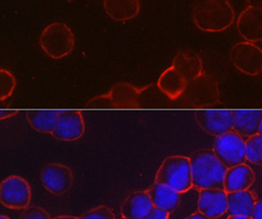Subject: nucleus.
Wrapping results in <instances>:
<instances>
[{
    "instance_id": "f257e3e1",
    "label": "nucleus",
    "mask_w": 262,
    "mask_h": 219,
    "mask_svg": "<svg viewBox=\"0 0 262 219\" xmlns=\"http://www.w3.org/2000/svg\"><path fill=\"white\" fill-rule=\"evenodd\" d=\"M235 17L229 0H199L193 6V22L203 32H223L234 23Z\"/></svg>"
},
{
    "instance_id": "f03ea898",
    "label": "nucleus",
    "mask_w": 262,
    "mask_h": 219,
    "mask_svg": "<svg viewBox=\"0 0 262 219\" xmlns=\"http://www.w3.org/2000/svg\"><path fill=\"white\" fill-rule=\"evenodd\" d=\"M191 159L193 188L196 190H224L227 167L214 151L205 150L193 155Z\"/></svg>"
},
{
    "instance_id": "7ed1b4c3",
    "label": "nucleus",
    "mask_w": 262,
    "mask_h": 219,
    "mask_svg": "<svg viewBox=\"0 0 262 219\" xmlns=\"http://www.w3.org/2000/svg\"><path fill=\"white\" fill-rule=\"evenodd\" d=\"M156 181L180 193L190 191L193 188L191 159L182 156L165 158L157 172Z\"/></svg>"
},
{
    "instance_id": "20e7f679",
    "label": "nucleus",
    "mask_w": 262,
    "mask_h": 219,
    "mask_svg": "<svg viewBox=\"0 0 262 219\" xmlns=\"http://www.w3.org/2000/svg\"><path fill=\"white\" fill-rule=\"evenodd\" d=\"M76 39L72 29L64 22H54L45 28L39 37V45L46 55L61 59L73 53Z\"/></svg>"
},
{
    "instance_id": "39448f33",
    "label": "nucleus",
    "mask_w": 262,
    "mask_h": 219,
    "mask_svg": "<svg viewBox=\"0 0 262 219\" xmlns=\"http://www.w3.org/2000/svg\"><path fill=\"white\" fill-rule=\"evenodd\" d=\"M220 97V89L215 79L203 73L188 82L185 92L178 101L187 108H203L217 104Z\"/></svg>"
},
{
    "instance_id": "423d86ee",
    "label": "nucleus",
    "mask_w": 262,
    "mask_h": 219,
    "mask_svg": "<svg viewBox=\"0 0 262 219\" xmlns=\"http://www.w3.org/2000/svg\"><path fill=\"white\" fill-rule=\"evenodd\" d=\"M213 151L227 168L246 162L245 140L235 130L215 137Z\"/></svg>"
},
{
    "instance_id": "0eeeda50",
    "label": "nucleus",
    "mask_w": 262,
    "mask_h": 219,
    "mask_svg": "<svg viewBox=\"0 0 262 219\" xmlns=\"http://www.w3.org/2000/svg\"><path fill=\"white\" fill-rule=\"evenodd\" d=\"M31 187L26 179L11 176L0 184V202L9 209H26L31 201Z\"/></svg>"
},
{
    "instance_id": "6e6552de",
    "label": "nucleus",
    "mask_w": 262,
    "mask_h": 219,
    "mask_svg": "<svg viewBox=\"0 0 262 219\" xmlns=\"http://www.w3.org/2000/svg\"><path fill=\"white\" fill-rule=\"evenodd\" d=\"M230 58L235 69L247 76H258L262 72V50L255 43L236 44L231 51Z\"/></svg>"
},
{
    "instance_id": "1a4fd4ad",
    "label": "nucleus",
    "mask_w": 262,
    "mask_h": 219,
    "mask_svg": "<svg viewBox=\"0 0 262 219\" xmlns=\"http://www.w3.org/2000/svg\"><path fill=\"white\" fill-rule=\"evenodd\" d=\"M44 188L55 195L69 192L74 184V174L69 167L59 163L46 165L40 172Z\"/></svg>"
},
{
    "instance_id": "9d476101",
    "label": "nucleus",
    "mask_w": 262,
    "mask_h": 219,
    "mask_svg": "<svg viewBox=\"0 0 262 219\" xmlns=\"http://www.w3.org/2000/svg\"><path fill=\"white\" fill-rule=\"evenodd\" d=\"M85 123L79 111H60L52 132L53 137L66 142L76 141L82 137Z\"/></svg>"
},
{
    "instance_id": "9b49d317",
    "label": "nucleus",
    "mask_w": 262,
    "mask_h": 219,
    "mask_svg": "<svg viewBox=\"0 0 262 219\" xmlns=\"http://www.w3.org/2000/svg\"><path fill=\"white\" fill-rule=\"evenodd\" d=\"M194 118L201 129L214 137L233 130V111L200 110L194 113Z\"/></svg>"
},
{
    "instance_id": "f8f14e48",
    "label": "nucleus",
    "mask_w": 262,
    "mask_h": 219,
    "mask_svg": "<svg viewBox=\"0 0 262 219\" xmlns=\"http://www.w3.org/2000/svg\"><path fill=\"white\" fill-rule=\"evenodd\" d=\"M227 192L224 190H200L199 212L211 219L221 218L227 212Z\"/></svg>"
},
{
    "instance_id": "ddd939ff",
    "label": "nucleus",
    "mask_w": 262,
    "mask_h": 219,
    "mask_svg": "<svg viewBox=\"0 0 262 219\" xmlns=\"http://www.w3.org/2000/svg\"><path fill=\"white\" fill-rule=\"evenodd\" d=\"M237 31L247 42L262 41V10L246 8L237 19Z\"/></svg>"
},
{
    "instance_id": "4468645a",
    "label": "nucleus",
    "mask_w": 262,
    "mask_h": 219,
    "mask_svg": "<svg viewBox=\"0 0 262 219\" xmlns=\"http://www.w3.org/2000/svg\"><path fill=\"white\" fill-rule=\"evenodd\" d=\"M255 174L248 165H236L228 168L224 178V191L229 192L249 190L255 183Z\"/></svg>"
},
{
    "instance_id": "2eb2a0df",
    "label": "nucleus",
    "mask_w": 262,
    "mask_h": 219,
    "mask_svg": "<svg viewBox=\"0 0 262 219\" xmlns=\"http://www.w3.org/2000/svg\"><path fill=\"white\" fill-rule=\"evenodd\" d=\"M152 199L148 191H138L131 193L121 205L122 217L143 219L154 209Z\"/></svg>"
},
{
    "instance_id": "dca6fc26",
    "label": "nucleus",
    "mask_w": 262,
    "mask_h": 219,
    "mask_svg": "<svg viewBox=\"0 0 262 219\" xmlns=\"http://www.w3.org/2000/svg\"><path fill=\"white\" fill-rule=\"evenodd\" d=\"M188 80L173 67L165 70L158 81V88L170 101H178L185 92Z\"/></svg>"
},
{
    "instance_id": "f3484780",
    "label": "nucleus",
    "mask_w": 262,
    "mask_h": 219,
    "mask_svg": "<svg viewBox=\"0 0 262 219\" xmlns=\"http://www.w3.org/2000/svg\"><path fill=\"white\" fill-rule=\"evenodd\" d=\"M262 111H233V130L247 140L258 133Z\"/></svg>"
},
{
    "instance_id": "a211bd4d",
    "label": "nucleus",
    "mask_w": 262,
    "mask_h": 219,
    "mask_svg": "<svg viewBox=\"0 0 262 219\" xmlns=\"http://www.w3.org/2000/svg\"><path fill=\"white\" fill-rule=\"evenodd\" d=\"M172 67L189 81L203 74V63L200 55L192 51H181L172 60Z\"/></svg>"
},
{
    "instance_id": "6ab92c4d",
    "label": "nucleus",
    "mask_w": 262,
    "mask_h": 219,
    "mask_svg": "<svg viewBox=\"0 0 262 219\" xmlns=\"http://www.w3.org/2000/svg\"><path fill=\"white\" fill-rule=\"evenodd\" d=\"M103 4L108 16L119 22L131 20L140 12L139 0H104Z\"/></svg>"
},
{
    "instance_id": "aec40b11",
    "label": "nucleus",
    "mask_w": 262,
    "mask_h": 219,
    "mask_svg": "<svg viewBox=\"0 0 262 219\" xmlns=\"http://www.w3.org/2000/svg\"><path fill=\"white\" fill-rule=\"evenodd\" d=\"M148 192L152 199L154 207L160 210L171 212L180 204V192L157 181L148 189Z\"/></svg>"
},
{
    "instance_id": "412c9836",
    "label": "nucleus",
    "mask_w": 262,
    "mask_h": 219,
    "mask_svg": "<svg viewBox=\"0 0 262 219\" xmlns=\"http://www.w3.org/2000/svg\"><path fill=\"white\" fill-rule=\"evenodd\" d=\"M227 213L229 215L252 216L256 202L254 192L246 190L227 193Z\"/></svg>"
},
{
    "instance_id": "4be33fe9",
    "label": "nucleus",
    "mask_w": 262,
    "mask_h": 219,
    "mask_svg": "<svg viewBox=\"0 0 262 219\" xmlns=\"http://www.w3.org/2000/svg\"><path fill=\"white\" fill-rule=\"evenodd\" d=\"M141 91L128 83H119L111 89L108 96L114 108H136L140 99Z\"/></svg>"
},
{
    "instance_id": "5701e85b",
    "label": "nucleus",
    "mask_w": 262,
    "mask_h": 219,
    "mask_svg": "<svg viewBox=\"0 0 262 219\" xmlns=\"http://www.w3.org/2000/svg\"><path fill=\"white\" fill-rule=\"evenodd\" d=\"M58 116L57 111H28L26 118L31 127L39 133L49 134L54 130Z\"/></svg>"
},
{
    "instance_id": "b1692460",
    "label": "nucleus",
    "mask_w": 262,
    "mask_h": 219,
    "mask_svg": "<svg viewBox=\"0 0 262 219\" xmlns=\"http://www.w3.org/2000/svg\"><path fill=\"white\" fill-rule=\"evenodd\" d=\"M246 160L255 165H262V137L256 134L245 140Z\"/></svg>"
},
{
    "instance_id": "393cba45",
    "label": "nucleus",
    "mask_w": 262,
    "mask_h": 219,
    "mask_svg": "<svg viewBox=\"0 0 262 219\" xmlns=\"http://www.w3.org/2000/svg\"><path fill=\"white\" fill-rule=\"evenodd\" d=\"M16 86L14 76L5 69L0 70V99L1 101L7 99L13 95Z\"/></svg>"
},
{
    "instance_id": "a878e982",
    "label": "nucleus",
    "mask_w": 262,
    "mask_h": 219,
    "mask_svg": "<svg viewBox=\"0 0 262 219\" xmlns=\"http://www.w3.org/2000/svg\"><path fill=\"white\" fill-rule=\"evenodd\" d=\"M79 219H117L113 211L106 206H99L84 213Z\"/></svg>"
},
{
    "instance_id": "bb28decb",
    "label": "nucleus",
    "mask_w": 262,
    "mask_h": 219,
    "mask_svg": "<svg viewBox=\"0 0 262 219\" xmlns=\"http://www.w3.org/2000/svg\"><path fill=\"white\" fill-rule=\"evenodd\" d=\"M20 219H52L48 212L37 206L28 207L21 214Z\"/></svg>"
},
{
    "instance_id": "cd10ccee",
    "label": "nucleus",
    "mask_w": 262,
    "mask_h": 219,
    "mask_svg": "<svg viewBox=\"0 0 262 219\" xmlns=\"http://www.w3.org/2000/svg\"><path fill=\"white\" fill-rule=\"evenodd\" d=\"M88 107L90 108H114V105L111 101L110 97L108 95L99 96L92 98L88 102Z\"/></svg>"
},
{
    "instance_id": "c85d7f7f",
    "label": "nucleus",
    "mask_w": 262,
    "mask_h": 219,
    "mask_svg": "<svg viewBox=\"0 0 262 219\" xmlns=\"http://www.w3.org/2000/svg\"><path fill=\"white\" fill-rule=\"evenodd\" d=\"M169 213L170 212L155 207L151 212L148 215H146L143 219H169Z\"/></svg>"
},
{
    "instance_id": "c756f323",
    "label": "nucleus",
    "mask_w": 262,
    "mask_h": 219,
    "mask_svg": "<svg viewBox=\"0 0 262 219\" xmlns=\"http://www.w3.org/2000/svg\"><path fill=\"white\" fill-rule=\"evenodd\" d=\"M251 217L252 219H262V199L256 200Z\"/></svg>"
},
{
    "instance_id": "7c9ffc66",
    "label": "nucleus",
    "mask_w": 262,
    "mask_h": 219,
    "mask_svg": "<svg viewBox=\"0 0 262 219\" xmlns=\"http://www.w3.org/2000/svg\"><path fill=\"white\" fill-rule=\"evenodd\" d=\"M248 7L256 8L262 10V0H247Z\"/></svg>"
},
{
    "instance_id": "2f4dec72",
    "label": "nucleus",
    "mask_w": 262,
    "mask_h": 219,
    "mask_svg": "<svg viewBox=\"0 0 262 219\" xmlns=\"http://www.w3.org/2000/svg\"><path fill=\"white\" fill-rule=\"evenodd\" d=\"M17 114L16 111H2L1 112V119H6L9 117H14Z\"/></svg>"
},
{
    "instance_id": "473e14b6",
    "label": "nucleus",
    "mask_w": 262,
    "mask_h": 219,
    "mask_svg": "<svg viewBox=\"0 0 262 219\" xmlns=\"http://www.w3.org/2000/svg\"><path fill=\"white\" fill-rule=\"evenodd\" d=\"M185 219H211L207 217L206 215H204L203 213H201L200 212H194L193 214H191L190 216H188ZM219 219V218H216Z\"/></svg>"
},
{
    "instance_id": "72a5a7b5",
    "label": "nucleus",
    "mask_w": 262,
    "mask_h": 219,
    "mask_svg": "<svg viewBox=\"0 0 262 219\" xmlns=\"http://www.w3.org/2000/svg\"><path fill=\"white\" fill-rule=\"evenodd\" d=\"M226 219H252V217L245 215H229Z\"/></svg>"
},
{
    "instance_id": "f704fd0d",
    "label": "nucleus",
    "mask_w": 262,
    "mask_h": 219,
    "mask_svg": "<svg viewBox=\"0 0 262 219\" xmlns=\"http://www.w3.org/2000/svg\"><path fill=\"white\" fill-rule=\"evenodd\" d=\"M52 219H79L78 217L76 216H70V215H59V216H56L55 218Z\"/></svg>"
},
{
    "instance_id": "c9c22d12",
    "label": "nucleus",
    "mask_w": 262,
    "mask_h": 219,
    "mask_svg": "<svg viewBox=\"0 0 262 219\" xmlns=\"http://www.w3.org/2000/svg\"><path fill=\"white\" fill-rule=\"evenodd\" d=\"M258 135H260L262 137V117L260 118V121H259V125H258Z\"/></svg>"
},
{
    "instance_id": "e433bc0d",
    "label": "nucleus",
    "mask_w": 262,
    "mask_h": 219,
    "mask_svg": "<svg viewBox=\"0 0 262 219\" xmlns=\"http://www.w3.org/2000/svg\"><path fill=\"white\" fill-rule=\"evenodd\" d=\"M0 219H10L9 217H7V216H5V215H1L0 216Z\"/></svg>"
},
{
    "instance_id": "4c0bfd02",
    "label": "nucleus",
    "mask_w": 262,
    "mask_h": 219,
    "mask_svg": "<svg viewBox=\"0 0 262 219\" xmlns=\"http://www.w3.org/2000/svg\"><path fill=\"white\" fill-rule=\"evenodd\" d=\"M120 219H129V218H125V217H122V218H120Z\"/></svg>"
}]
</instances>
